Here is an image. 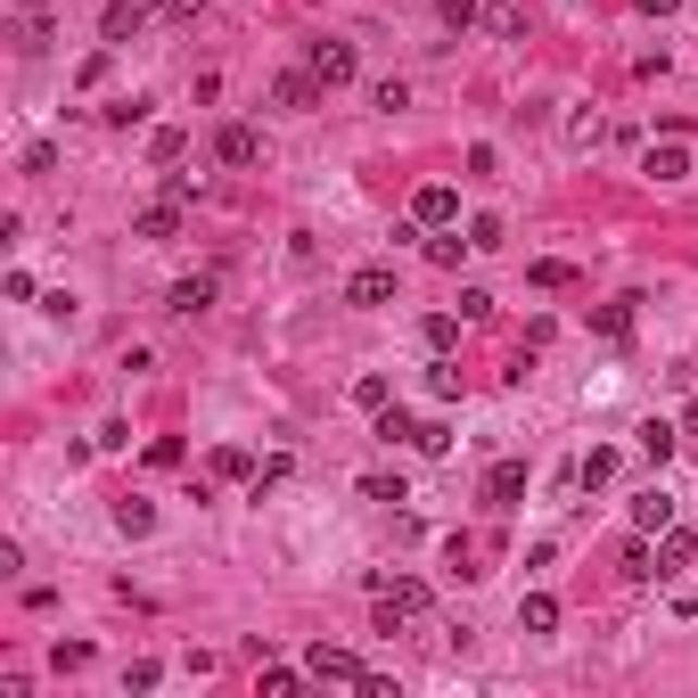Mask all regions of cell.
<instances>
[{"mask_svg": "<svg viewBox=\"0 0 698 698\" xmlns=\"http://www.w3.org/2000/svg\"><path fill=\"white\" fill-rule=\"evenodd\" d=\"M370 591H378V633H403L427 616V584L420 575H370Z\"/></svg>", "mask_w": 698, "mask_h": 698, "instance_id": "1", "label": "cell"}, {"mask_svg": "<svg viewBox=\"0 0 698 698\" xmlns=\"http://www.w3.org/2000/svg\"><path fill=\"white\" fill-rule=\"evenodd\" d=\"M304 66H313L321 74V91H346V83H353V74H362V58H353V41H313V50H304Z\"/></svg>", "mask_w": 698, "mask_h": 698, "instance_id": "2", "label": "cell"}, {"mask_svg": "<svg viewBox=\"0 0 698 698\" xmlns=\"http://www.w3.org/2000/svg\"><path fill=\"white\" fill-rule=\"evenodd\" d=\"M304 674H313V682H346V690H362V682H370V665L353 658V649H329V641H313V649H304Z\"/></svg>", "mask_w": 698, "mask_h": 698, "instance_id": "3", "label": "cell"}, {"mask_svg": "<svg viewBox=\"0 0 698 698\" xmlns=\"http://www.w3.org/2000/svg\"><path fill=\"white\" fill-rule=\"evenodd\" d=\"M346 304H362V313H378V304H395V263H362V272L346 279Z\"/></svg>", "mask_w": 698, "mask_h": 698, "instance_id": "4", "label": "cell"}, {"mask_svg": "<svg viewBox=\"0 0 698 698\" xmlns=\"http://www.w3.org/2000/svg\"><path fill=\"white\" fill-rule=\"evenodd\" d=\"M411 222H420V230H452V222H460V189L427 182L420 198H411Z\"/></svg>", "mask_w": 698, "mask_h": 698, "instance_id": "5", "label": "cell"}, {"mask_svg": "<svg viewBox=\"0 0 698 698\" xmlns=\"http://www.w3.org/2000/svg\"><path fill=\"white\" fill-rule=\"evenodd\" d=\"M148 17H157V0H108L99 9V41H132Z\"/></svg>", "mask_w": 698, "mask_h": 698, "instance_id": "6", "label": "cell"}, {"mask_svg": "<svg viewBox=\"0 0 698 698\" xmlns=\"http://www.w3.org/2000/svg\"><path fill=\"white\" fill-rule=\"evenodd\" d=\"M321 99H329V91H321L313 66H288V74L272 83V108H296V115H304V108H321Z\"/></svg>", "mask_w": 698, "mask_h": 698, "instance_id": "7", "label": "cell"}, {"mask_svg": "<svg viewBox=\"0 0 698 698\" xmlns=\"http://www.w3.org/2000/svg\"><path fill=\"white\" fill-rule=\"evenodd\" d=\"M214 157H222V165H255V157H263V132L255 124H222L214 132Z\"/></svg>", "mask_w": 698, "mask_h": 698, "instance_id": "8", "label": "cell"}, {"mask_svg": "<svg viewBox=\"0 0 698 698\" xmlns=\"http://www.w3.org/2000/svg\"><path fill=\"white\" fill-rule=\"evenodd\" d=\"M205 304H214V272H189V279H173V296H165V313H182V321H198Z\"/></svg>", "mask_w": 698, "mask_h": 698, "instance_id": "9", "label": "cell"}, {"mask_svg": "<svg viewBox=\"0 0 698 698\" xmlns=\"http://www.w3.org/2000/svg\"><path fill=\"white\" fill-rule=\"evenodd\" d=\"M633 526H641V534H665V526H674V494H665V485L633 494Z\"/></svg>", "mask_w": 698, "mask_h": 698, "instance_id": "10", "label": "cell"}, {"mask_svg": "<svg viewBox=\"0 0 698 698\" xmlns=\"http://www.w3.org/2000/svg\"><path fill=\"white\" fill-rule=\"evenodd\" d=\"M182 214H189L182 198H157V205H140V222H132V230H140V239H173V230H182Z\"/></svg>", "mask_w": 698, "mask_h": 698, "instance_id": "11", "label": "cell"}, {"mask_svg": "<svg viewBox=\"0 0 698 698\" xmlns=\"http://www.w3.org/2000/svg\"><path fill=\"white\" fill-rule=\"evenodd\" d=\"M641 173H649V182H682V173H690V148H682V140H658V148L641 157Z\"/></svg>", "mask_w": 698, "mask_h": 698, "instance_id": "12", "label": "cell"}, {"mask_svg": "<svg viewBox=\"0 0 698 698\" xmlns=\"http://www.w3.org/2000/svg\"><path fill=\"white\" fill-rule=\"evenodd\" d=\"M690 559H698V534H674V526H665V534H658V584H665V575H682Z\"/></svg>", "mask_w": 698, "mask_h": 698, "instance_id": "13", "label": "cell"}, {"mask_svg": "<svg viewBox=\"0 0 698 698\" xmlns=\"http://www.w3.org/2000/svg\"><path fill=\"white\" fill-rule=\"evenodd\" d=\"M518 494H526V460H501L494 477H485V501H494V510H510Z\"/></svg>", "mask_w": 698, "mask_h": 698, "instance_id": "14", "label": "cell"}, {"mask_svg": "<svg viewBox=\"0 0 698 698\" xmlns=\"http://www.w3.org/2000/svg\"><path fill=\"white\" fill-rule=\"evenodd\" d=\"M616 568H625V584H658V551H649L641 526H633V543H625V559H616Z\"/></svg>", "mask_w": 698, "mask_h": 698, "instance_id": "15", "label": "cell"}, {"mask_svg": "<svg viewBox=\"0 0 698 698\" xmlns=\"http://www.w3.org/2000/svg\"><path fill=\"white\" fill-rule=\"evenodd\" d=\"M518 625L526 633H559V600L551 591H526V600H518Z\"/></svg>", "mask_w": 698, "mask_h": 698, "instance_id": "16", "label": "cell"}, {"mask_svg": "<svg viewBox=\"0 0 698 698\" xmlns=\"http://www.w3.org/2000/svg\"><path fill=\"white\" fill-rule=\"evenodd\" d=\"M304 682H313L304 665H263V674H255V690H263V698H296Z\"/></svg>", "mask_w": 698, "mask_h": 698, "instance_id": "17", "label": "cell"}, {"mask_svg": "<svg viewBox=\"0 0 698 698\" xmlns=\"http://www.w3.org/2000/svg\"><path fill=\"white\" fill-rule=\"evenodd\" d=\"M420 346H427V353H452V346H460V313H427V321H420Z\"/></svg>", "mask_w": 698, "mask_h": 698, "instance_id": "18", "label": "cell"}, {"mask_svg": "<svg viewBox=\"0 0 698 698\" xmlns=\"http://www.w3.org/2000/svg\"><path fill=\"white\" fill-rule=\"evenodd\" d=\"M485 25H494L501 41H526V9H518V0H485Z\"/></svg>", "mask_w": 698, "mask_h": 698, "instance_id": "19", "label": "cell"}, {"mask_svg": "<svg viewBox=\"0 0 698 698\" xmlns=\"http://www.w3.org/2000/svg\"><path fill=\"white\" fill-rule=\"evenodd\" d=\"M575 485H584V494L616 485V452H584V460H575Z\"/></svg>", "mask_w": 698, "mask_h": 698, "instance_id": "20", "label": "cell"}, {"mask_svg": "<svg viewBox=\"0 0 698 698\" xmlns=\"http://www.w3.org/2000/svg\"><path fill=\"white\" fill-rule=\"evenodd\" d=\"M115 526H124V534H132V543H140V534H148V526H157V501H140V494H124V501H115Z\"/></svg>", "mask_w": 698, "mask_h": 698, "instance_id": "21", "label": "cell"}, {"mask_svg": "<svg viewBox=\"0 0 698 698\" xmlns=\"http://www.w3.org/2000/svg\"><path fill=\"white\" fill-rule=\"evenodd\" d=\"M427 395H436V403H460V362H452V353L427 362Z\"/></svg>", "mask_w": 698, "mask_h": 698, "instance_id": "22", "label": "cell"}, {"mask_svg": "<svg viewBox=\"0 0 698 698\" xmlns=\"http://www.w3.org/2000/svg\"><path fill=\"white\" fill-rule=\"evenodd\" d=\"M526 279L543 296H559V288H575V263H559V255H543V263H526Z\"/></svg>", "mask_w": 698, "mask_h": 698, "instance_id": "23", "label": "cell"}, {"mask_svg": "<svg viewBox=\"0 0 698 698\" xmlns=\"http://www.w3.org/2000/svg\"><path fill=\"white\" fill-rule=\"evenodd\" d=\"M148 165H182V124H157V132H148Z\"/></svg>", "mask_w": 698, "mask_h": 698, "instance_id": "24", "label": "cell"}, {"mask_svg": "<svg viewBox=\"0 0 698 698\" xmlns=\"http://www.w3.org/2000/svg\"><path fill=\"white\" fill-rule=\"evenodd\" d=\"M674 444H682L674 420H649V427H641V452H649V460H674Z\"/></svg>", "mask_w": 698, "mask_h": 698, "instance_id": "25", "label": "cell"}, {"mask_svg": "<svg viewBox=\"0 0 698 698\" xmlns=\"http://www.w3.org/2000/svg\"><path fill=\"white\" fill-rule=\"evenodd\" d=\"M436 17L452 25V34H469V25H485V0H436Z\"/></svg>", "mask_w": 698, "mask_h": 698, "instance_id": "26", "label": "cell"}, {"mask_svg": "<svg viewBox=\"0 0 698 698\" xmlns=\"http://www.w3.org/2000/svg\"><path fill=\"white\" fill-rule=\"evenodd\" d=\"M279 485H288V452H272V460H263V469H255V477H247V494H279Z\"/></svg>", "mask_w": 698, "mask_h": 698, "instance_id": "27", "label": "cell"}, {"mask_svg": "<svg viewBox=\"0 0 698 698\" xmlns=\"http://www.w3.org/2000/svg\"><path fill=\"white\" fill-rule=\"evenodd\" d=\"M353 403H362V411H386V403H395V386L370 370V378H353Z\"/></svg>", "mask_w": 698, "mask_h": 698, "instance_id": "28", "label": "cell"}, {"mask_svg": "<svg viewBox=\"0 0 698 698\" xmlns=\"http://www.w3.org/2000/svg\"><path fill=\"white\" fill-rule=\"evenodd\" d=\"M591 329H600V337H633V304H600V313H591Z\"/></svg>", "mask_w": 698, "mask_h": 698, "instance_id": "29", "label": "cell"}, {"mask_svg": "<svg viewBox=\"0 0 698 698\" xmlns=\"http://www.w3.org/2000/svg\"><path fill=\"white\" fill-rule=\"evenodd\" d=\"M370 108H378V115H395V108H411V91L395 83V74H386V83H370Z\"/></svg>", "mask_w": 698, "mask_h": 698, "instance_id": "30", "label": "cell"}, {"mask_svg": "<svg viewBox=\"0 0 698 698\" xmlns=\"http://www.w3.org/2000/svg\"><path fill=\"white\" fill-rule=\"evenodd\" d=\"M460 255H469V239H452V230H444V239H427V263H444V272H460Z\"/></svg>", "mask_w": 698, "mask_h": 698, "instance_id": "31", "label": "cell"}, {"mask_svg": "<svg viewBox=\"0 0 698 698\" xmlns=\"http://www.w3.org/2000/svg\"><path fill=\"white\" fill-rule=\"evenodd\" d=\"M214 477H255V460H247L239 444H222V452H214Z\"/></svg>", "mask_w": 698, "mask_h": 698, "instance_id": "32", "label": "cell"}, {"mask_svg": "<svg viewBox=\"0 0 698 698\" xmlns=\"http://www.w3.org/2000/svg\"><path fill=\"white\" fill-rule=\"evenodd\" d=\"M469 247H477V255H494V247H501V222L477 214V222H469Z\"/></svg>", "mask_w": 698, "mask_h": 698, "instance_id": "33", "label": "cell"}, {"mask_svg": "<svg viewBox=\"0 0 698 698\" xmlns=\"http://www.w3.org/2000/svg\"><path fill=\"white\" fill-rule=\"evenodd\" d=\"M378 436H386V444H411V436H420V427H411V420H403V411L386 403V411H378Z\"/></svg>", "mask_w": 698, "mask_h": 698, "instance_id": "34", "label": "cell"}, {"mask_svg": "<svg viewBox=\"0 0 698 698\" xmlns=\"http://www.w3.org/2000/svg\"><path fill=\"white\" fill-rule=\"evenodd\" d=\"M568 140H575V148H600V140H608V124H600V115H575Z\"/></svg>", "mask_w": 698, "mask_h": 698, "instance_id": "35", "label": "cell"}, {"mask_svg": "<svg viewBox=\"0 0 698 698\" xmlns=\"http://www.w3.org/2000/svg\"><path fill=\"white\" fill-rule=\"evenodd\" d=\"M460 321H494V296H485V288H460Z\"/></svg>", "mask_w": 698, "mask_h": 698, "instance_id": "36", "label": "cell"}, {"mask_svg": "<svg viewBox=\"0 0 698 698\" xmlns=\"http://www.w3.org/2000/svg\"><path fill=\"white\" fill-rule=\"evenodd\" d=\"M91 665V641H58V674H83Z\"/></svg>", "mask_w": 698, "mask_h": 698, "instance_id": "37", "label": "cell"}, {"mask_svg": "<svg viewBox=\"0 0 698 698\" xmlns=\"http://www.w3.org/2000/svg\"><path fill=\"white\" fill-rule=\"evenodd\" d=\"M411 444H420V452H452V427H444V420H427V427H420Z\"/></svg>", "mask_w": 698, "mask_h": 698, "instance_id": "38", "label": "cell"}, {"mask_svg": "<svg viewBox=\"0 0 698 698\" xmlns=\"http://www.w3.org/2000/svg\"><path fill=\"white\" fill-rule=\"evenodd\" d=\"M362 494H370V501H411L403 477H362Z\"/></svg>", "mask_w": 698, "mask_h": 698, "instance_id": "39", "label": "cell"}, {"mask_svg": "<svg viewBox=\"0 0 698 698\" xmlns=\"http://www.w3.org/2000/svg\"><path fill=\"white\" fill-rule=\"evenodd\" d=\"M633 9H641V17H674L682 0H633Z\"/></svg>", "mask_w": 698, "mask_h": 698, "instance_id": "40", "label": "cell"}, {"mask_svg": "<svg viewBox=\"0 0 698 698\" xmlns=\"http://www.w3.org/2000/svg\"><path fill=\"white\" fill-rule=\"evenodd\" d=\"M682 436H698V395H690V411H682Z\"/></svg>", "mask_w": 698, "mask_h": 698, "instance_id": "41", "label": "cell"}, {"mask_svg": "<svg viewBox=\"0 0 698 698\" xmlns=\"http://www.w3.org/2000/svg\"><path fill=\"white\" fill-rule=\"evenodd\" d=\"M17 9H58V0H17Z\"/></svg>", "mask_w": 698, "mask_h": 698, "instance_id": "42", "label": "cell"}]
</instances>
